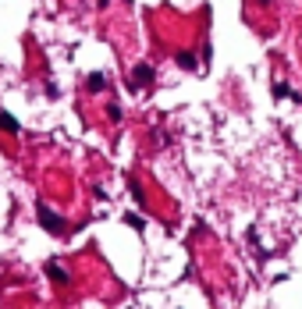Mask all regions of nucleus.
Here are the masks:
<instances>
[{
  "label": "nucleus",
  "instance_id": "nucleus-8",
  "mask_svg": "<svg viewBox=\"0 0 302 309\" xmlns=\"http://www.w3.org/2000/svg\"><path fill=\"white\" fill-rule=\"evenodd\" d=\"M128 188H132V199H135V203H139V206H142V203H146V196H142V188H139V185H135V181H132V185H128Z\"/></svg>",
  "mask_w": 302,
  "mask_h": 309
},
{
  "label": "nucleus",
  "instance_id": "nucleus-5",
  "mask_svg": "<svg viewBox=\"0 0 302 309\" xmlns=\"http://www.w3.org/2000/svg\"><path fill=\"white\" fill-rule=\"evenodd\" d=\"M86 89H89V93H100V89H107V75H103V71H93L89 79H86Z\"/></svg>",
  "mask_w": 302,
  "mask_h": 309
},
{
  "label": "nucleus",
  "instance_id": "nucleus-3",
  "mask_svg": "<svg viewBox=\"0 0 302 309\" xmlns=\"http://www.w3.org/2000/svg\"><path fill=\"white\" fill-rule=\"evenodd\" d=\"M0 132H8V135H18V132H22V125L15 121V114L0 110Z\"/></svg>",
  "mask_w": 302,
  "mask_h": 309
},
{
  "label": "nucleus",
  "instance_id": "nucleus-6",
  "mask_svg": "<svg viewBox=\"0 0 302 309\" xmlns=\"http://www.w3.org/2000/svg\"><path fill=\"white\" fill-rule=\"evenodd\" d=\"M47 274H50V277H54L57 284H68V274H64V266H57V263H50V266H47Z\"/></svg>",
  "mask_w": 302,
  "mask_h": 309
},
{
  "label": "nucleus",
  "instance_id": "nucleus-2",
  "mask_svg": "<svg viewBox=\"0 0 302 309\" xmlns=\"http://www.w3.org/2000/svg\"><path fill=\"white\" fill-rule=\"evenodd\" d=\"M132 75H135V79H128V89H132V93H135L139 86H149V82L157 79V71H153V64H139V68H135Z\"/></svg>",
  "mask_w": 302,
  "mask_h": 309
},
{
  "label": "nucleus",
  "instance_id": "nucleus-7",
  "mask_svg": "<svg viewBox=\"0 0 302 309\" xmlns=\"http://www.w3.org/2000/svg\"><path fill=\"white\" fill-rule=\"evenodd\" d=\"M274 96H291V100H298V96H295V93H291L284 82H274Z\"/></svg>",
  "mask_w": 302,
  "mask_h": 309
},
{
  "label": "nucleus",
  "instance_id": "nucleus-12",
  "mask_svg": "<svg viewBox=\"0 0 302 309\" xmlns=\"http://www.w3.org/2000/svg\"><path fill=\"white\" fill-rule=\"evenodd\" d=\"M256 4H270V0H256Z\"/></svg>",
  "mask_w": 302,
  "mask_h": 309
},
{
  "label": "nucleus",
  "instance_id": "nucleus-10",
  "mask_svg": "<svg viewBox=\"0 0 302 309\" xmlns=\"http://www.w3.org/2000/svg\"><path fill=\"white\" fill-rule=\"evenodd\" d=\"M125 220H128V224H132V227H139V231H142V227H146V220H142V217H132V213H128V217H125Z\"/></svg>",
  "mask_w": 302,
  "mask_h": 309
},
{
  "label": "nucleus",
  "instance_id": "nucleus-11",
  "mask_svg": "<svg viewBox=\"0 0 302 309\" xmlns=\"http://www.w3.org/2000/svg\"><path fill=\"white\" fill-rule=\"evenodd\" d=\"M47 96H61V86L57 82H47Z\"/></svg>",
  "mask_w": 302,
  "mask_h": 309
},
{
  "label": "nucleus",
  "instance_id": "nucleus-1",
  "mask_svg": "<svg viewBox=\"0 0 302 309\" xmlns=\"http://www.w3.org/2000/svg\"><path fill=\"white\" fill-rule=\"evenodd\" d=\"M40 224L50 231V235H64V220H61V217H57L47 203H40Z\"/></svg>",
  "mask_w": 302,
  "mask_h": 309
},
{
  "label": "nucleus",
  "instance_id": "nucleus-9",
  "mask_svg": "<svg viewBox=\"0 0 302 309\" xmlns=\"http://www.w3.org/2000/svg\"><path fill=\"white\" fill-rule=\"evenodd\" d=\"M107 118H110V121H121V107L110 103V107H107Z\"/></svg>",
  "mask_w": 302,
  "mask_h": 309
},
{
  "label": "nucleus",
  "instance_id": "nucleus-4",
  "mask_svg": "<svg viewBox=\"0 0 302 309\" xmlns=\"http://www.w3.org/2000/svg\"><path fill=\"white\" fill-rule=\"evenodd\" d=\"M174 61H178L181 68H188V71H196V68H199V61H196V54H192V50H178V54H174Z\"/></svg>",
  "mask_w": 302,
  "mask_h": 309
}]
</instances>
